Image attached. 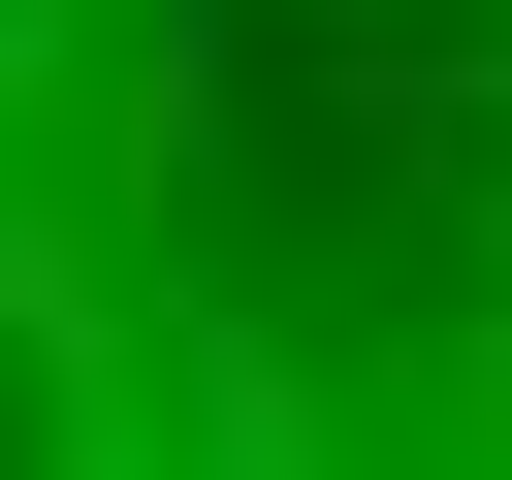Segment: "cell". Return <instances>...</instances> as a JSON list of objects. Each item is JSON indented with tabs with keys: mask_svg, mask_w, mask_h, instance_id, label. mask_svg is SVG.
I'll list each match as a JSON object with an SVG mask.
<instances>
[{
	"mask_svg": "<svg viewBox=\"0 0 512 480\" xmlns=\"http://www.w3.org/2000/svg\"><path fill=\"white\" fill-rule=\"evenodd\" d=\"M0 480H512V0H0Z\"/></svg>",
	"mask_w": 512,
	"mask_h": 480,
	"instance_id": "6da1fadb",
	"label": "cell"
}]
</instances>
